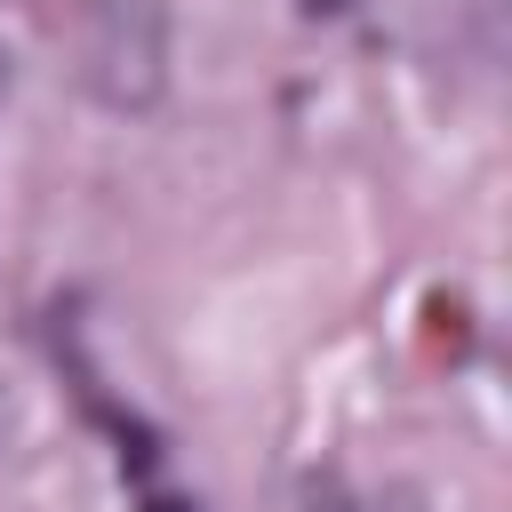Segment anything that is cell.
<instances>
[{"mask_svg":"<svg viewBox=\"0 0 512 512\" xmlns=\"http://www.w3.org/2000/svg\"><path fill=\"white\" fill-rule=\"evenodd\" d=\"M144 512H192V504H176V496H144Z\"/></svg>","mask_w":512,"mask_h":512,"instance_id":"2","label":"cell"},{"mask_svg":"<svg viewBox=\"0 0 512 512\" xmlns=\"http://www.w3.org/2000/svg\"><path fill=\"white\" fill-rule=\"evenodd\" d=\"M80 88L112 112H144L168 88V0H80Z\"/></svg>","mask_w":512,"mask_h":512,"instance_id":"1","label":"cell"}]
</instances>
